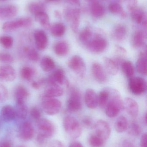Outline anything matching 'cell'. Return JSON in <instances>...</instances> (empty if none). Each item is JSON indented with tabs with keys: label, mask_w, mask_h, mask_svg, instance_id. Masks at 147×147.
I'll list each match as a JSON object with an SVG mask.
<instances>
[{
	"label": "cell",
	"mask_w": 147,
	"mask_h": 147,
	"mask_svg": "<svg viewBox=\"0 0 147 147\" xmlns=\"http://www.w3.org/2000/svg\"><path fill=\"white\" fill-rule=\"evenodd\" d=\"M109 99L104 109L107 116L114 118L124 109V102L117 90L109 88Z\"/></svg>",
	"instance_id": "obj_1"
},
{
	"label": "cell",
	"mask_w": 147,
	"mask_h": 147,
	"mask_svg": "<svg viewBox=\"0 0 147 147\" xmlns=\"http://www.w3.org/2000/svg\"><path fill=\"white\" fill-rule=\"evenodd\" d=\"M63 127L66 134L72 139H77L82 134L81 125L78 120L73 116H67L64 118Z\"/></svg>",
	"instance_id": "obj_2"
},
{
	"label": "cell",
	"mask_w": 147,
	"mask_h": 147,
	"mask_svg": "<svg viewBox=\"0 0 147 147\" xmlns=\"http://www.w3.org/2000/svg\"><path fill=\"white\" fill-rule=\"evenodd\" d=\"M33 23V20L29 17H22L13 20L6 22L2 26V29L6 32H10L17 30L22 28L30 26Z\"/></svg>",
	"instance_id": "obj_3"
},
{
	"label": "cell",
	"mask_w": 147,
	"mask_h": 147,
	"mask_svg": "<svg viewBox=\"0 0 147 147\" xmlns=\"http://www.w3.org/2000/svg\"><path fill=\"white\" fill-rule=\"evenodd\" d=\"M67 109L72 112H77L82 109V98L80 92L75 88L70 91V96L66 103Z\"/></svg>",
	"instance_id": "obj_4"
},
{
	"label": "cell",
	"mask_w": 147,
	"mask_h": 147,
	"mask_svg": "<svg viewBox=\"0 0 147 147\" xmlns=\"http://www.w3.org/2000/svg\"><path fill=\"white\" fill-rule=\"evenodd\" d=\"M39 134L45 139L51 138L55 134L56 127L54 123L49 119L41 118L37 121Z\"/></svg>",
	"instance_id": "obj_5"
},
{
	"label": "cell",
	"mask_w": 147,
	"mask_h": 147,
	"mask_svg": "<svg viewBox=\"0 0 147 147\" xmlns=\"http://www.w3.org/2000/svg\"><path fill=\"white\" fill-rule=\"evenodd\" d=\"M129 87L133 94L137 96L142 95L146 91V81L142 77L133 76L129 78Z\"/></svg>",
	"instance_id": "obj_6"
},
{
	"label": "cell",
	"mask_w": 147,
	"mask_h": 147,
	"mask_svg": "<svg viewBox=\"0 0 147 147\" xmlns=\"http://www.w3.org/2000/svg\"><path fill=\"white\" fill-rule=\"evenodd\" d=\"M41 103L43 111L49 115H54L59 112L62 103L60 100L56 98H44Z\"/></svg>",
	"instance_id": "obj_7"
},
{
	"label": "cell",
	"mask_w": 147,
	"mask_h": 147,
	"mask_svg": "<svg viewBox=\"0 0 147 147\" xmlns=\"http://www.w3.org/2000/svg\"><path fill=\"white\" fill-rule=\"evenodd\" d=\"M71 70L80 78H83L86 72V65L84 59L80 56L75 55L71 58L68 63Z\"/></svg>",
	"instance_id": "obj_8"
},
{
	"label": "cell",
	"mask_w": 147,
	"mask_h": 147,
	"mask_svg": "<svg viewBox=\"0 0 147 147\" xmlns=\"http://www.w3.org/2000/svg\"><path fill=\"white\" fill-rule=\"evenodd\" d=\"M108 46V41L104 38L100 36H96L91 38L85 46L89 51L96 53L103 52Z\"/></svg>",
	"instance_id": "obj_9"
},
{
	"label": "cell",
	"mask_w": 147,
	"mask_h": 147,
	"mask_svg": "<svg viewBox=\"0 0 147 147\" xmlns=\"http://www.w3.org/2000/svg\"><path fill=\"white\" fill-rule=\"evenodd\" d=\"M46 82L48 84H65L67 86L69 85V81L66 78L64 70L60 68L55 70L51 74L48 76Z\"/></svg>",
	"instance_id": "obj_10"
},
{
	"label": "cell",
	"mask_w": 147,
	"mask_h": 147,
	"mask_svg": "<svg viewBox=\"0 0 147 147\" xmlns=\"http://www.w3.org/2000/svg\"><path fill=\"white\" fill-rule=\"evenodd\" d=\"M95 134L106 141L111 134V128L108 123L102 120L98 121L93 126Z\"/></svg>",
	"instance_id": "obj_11"
},
{
	"label": "cell",
	"mask_w": 147,
	"mask_h": 147,
	"mask_svg": "<svg viewBox=\"0 0 147 147\" xmlns=\"http://www.w3.org/2000/svg\"><path fill=\"white\" fill-rule=\"evenodd\" d=\"M33 126L30 121H26L22 123L19 128V135L21 139L24 141L31 140L34 136Z\"/></svg>",
	"instance_id": "obj_12"
},
{
	"label": "cell",
	"mask_w": 147,
	"mask_h": 147,
	"mask_svg": "<svg viewBox=\"0 0 147 147\" xmlns=\"http://www.w3.org/2000/svg\"><path fill=\"white\" fill-rule=\"evenodd\" d=\"M35 45L39 51L45 50L48 44V39L46 33L42 30H38L34 34Z\"/></svg>",
	"instance_id": "obj_13"
},
{
	"label": "cell",
	"mask_w": 147,
	"mask_h": 147,
	"mask_svg": "<svg viewBox=\"0 0 147 147\" xmlns=\"http://www.w3.org/2000/svg\"><path fill=\"white\" fill-rule=\"evenodd\" d=\"M91 72L95 79L100 83H104L107 80V76L104 69L100 63H94L91 66Z\"/></svg>",
	"instance_id": "obj_14"
},
{
	"label": "cell",
	"mask_w": 147,
	"mask_h": 147,
	"mask_svg": "<svg viewBox=\"0 0 147 147\" xmlns=\"http://www.w3.org/2000/svg\"><path fill=\"white\" fill-rule=\"evenodd\" d=\"M64 90L58 84H48L44 91L43 97L45 98H55L62 96Z\"/></svg>",
	"instance_id": "obj_15"
},
{
	"label": "cell",
	"mask_w": 147,
	"mask_h": 147,
	"mask_svg": "<svg viewBox=\"0 0 147 147\" xmlns=\"http://www.w3.org/2000/svg\"><path fill=\"white\" fill-rule=\"evenodd\" d=\"M85 102L88 108L96 109L98 106V98L96 92L93 89H87L85 93Z\"/></svg>",
	"instance_id": "obj_16"
},
{
	"label": "cell",
	"mask_w": 147,
	"mask_h": 147,
	"mask_svg": "<svg viewBox=\"0 0 147 147\" xmlns=\"http://www.w3.org/2000/svg\"><path fill=\"white\" fill-rule=\"evenodd\" d=\"M124 102V109L127 113L132 117H135L139 113V106L135 100L130 97L125 98Z\"/></svg>",
	"instance_id": "obj_17"
},
{
	"label": "cell",
	"mask_w": 147,
	"mask_h": 147,
	"mask_svg": "<svg viewBox=\"0 0 147 147\" xmlns=\"http://www.w3.org/2000/svg\"><path fill=\"white\" fill-rule=\"evenodd\" d=\"M16 77V71L12 66L4 65L0 67V79L11 82L14 81Z\"/></svg>",
	"instance_id": "obj_18"
},
{
	"label": "cell",
	"mask_w": 147,
	"mask_h": 147,
	"mask_svg": "<svg viewBox=\"0 0 147 147\" xmlns=\"http://www.w3.org/2000/svg\"><path fill=\"white\" fill-rule=\"evenodd\" d=\"M1 115L3 120L6 122L12 121L16 116L15 109L9 105L2 107L1 110Z\"/></svg>",
	"instance_id": "obj_19"
},
{
	"label": "cell",
	"mask_w": 147,
	"mask_h": 147,
	"mask_svg": "<svg viewBox=\"0 0 147 147\" xmlns=\"http://www.w3.org/2000/svg\"><path fill=\"white\" fill-rule=\"evenodd\" d=\"M104 64L105 69L109 74L115 75L119 70V64L114 59L108 57L103 58Z\"/></svg>",
	"instance_id": "obj_20"
},
{
	"label": "cell",
	"mask_w": 147,
	"mask_h": 147,
	"mask_svg": "<svg viewBox=\"0 0 147 147\" xmlns=\"http://www.w3.org/2000/svg\"><path fill=\"white\" fill-rule=\"evenodd\" d=\"M18 9L14 5L0 7V20L10 19L16 16Z\"/></svg>",
	"instance_id": "obj_21"
},
{
	"label": "cell",
	"mask_w": 147,
	"mask_h": 147,
	"mask_svg": "<svg viewBox=\"0 0 147 147\" xmlns=\"http://www.w3.org/2000/svg\"><path fill=\"white\" fill-rule=\"evenodd\" d=\"M146 39V34L144 32L140 30L136 31L132 38V45L135 48H140L145 45Z\"/></svg>",
	"instance_id": "obj_22"
},
{
	"label": "cell",
	"mask_w": 147,
	"mask_h": 147,
	"mask_svg": "<svg viewBox=\"0 0 147 147\" xmlns=\"http://www.w3.org/2000/svg\"><path fill=\"white\" fill-rule=\"evenodd\" d=\"M70 46L66 41H58L54 47V50L56 55L60 57L66 56L70 51Z\"/></svg>",
	"instance_id": "obj_23"
},
{
	"label": "cell",
	"mask_w": 147,
	"mask_h": 147,
	"mask_svg": "<svg viewBox=\"0 0 147 147\" xmlns=\"http://www.w3.org/2000/svg\"><path fill=\"white\" fill-rule=\"evenodd\" d=\"M136 69L138 73L143 75L147 74V59L146 51L141 53L136 63Z\"/></svg>",
	"instance_id": "obj_24"
},
{
	"label": "cell",
	"mask_w": 147,
	"mask_h": 147,
	"mask_svg": "<svg viewBox=\"0 0 147 147\" xmlns=\"http://www.w3.org/2000/svg\"><path fill=\"white\" fill-rule=\"evenodd\" d=\"M40 66L43 71L49 72L55 69L56 64L54 60L51 57L45 56L41 60Z\"/></svg>",
	"instance_id": "obj_25"
},
{
	"label": "cell",
	"mask_w": 147,
	"mask_h": 147,
	"mask_svg": "<svg viewBox=\"0 0 147 147\" xmlns=\"http://www.w3.org/2000/svg\"><path fill=\"white\" fill-rule=\"evenodd\" d=\"M29 95L27 89L23 86H18L15 89L14 96L16 102H25Z\"/></svg>",
	"instance_id": "obj_26"
},
{
	"label": "cell",
	"mask_w": 147,
	"mask_h": 147,
	"mask_svg": "<svg viewBox=\"0 0 147 147\" xmlns=\"http://www.w3.org/2000/svg\"><path fill=\"white\" fill-rule=\"evenodd\" d=\"M122 71L124 75L129 78L133 77L135 74V68L133 63L129 60L123 61L121 63Z\"/></svg>",
	"instance_id": "obj_27"
},
{
	"label": "cell",
	"mask_w": 147,
	"mask_h": 147,
	"mask_svg": "<svg viewBox=\"0 0 147 147\" xmlns=\"http://www.w3.org/2000/svg\"><path fill=\"white\" fill-rule=\"evenodd\" d=\"M34 16L36 21L39 22L41 26L45 29L50 28L51 26L49 16L45 11L38 13L35 15Z\"/></svg>",
	"instance_id": "obj_28"
},
{
	"label": "cell",
	"mask_w": 147,
	"mask_h": 147,
	"mask_svg": "<svg viewBox=\"0 0 147 147\" xmlns=\"http://www.w3.org/2000/svg\"><path fill=\"white\" fill-rule=\"evenodd\" d=\"M127 29L125 26L121 25L117 26L113 30L112 36L117 41H122L125 38L127 35Z\"/></svg>",
	"instance_id": "obj_29"
},
{
	"label": "cell",
	"mask_w": 147,
	"mask_h": 147,
	"mask_svg": "<svg viewBox=\"0 0 147 147\" xmlns=\"http://www.w3.org/2000/svg\"><path fill=\"white\" fill-rule=\"evenodd\" d=\"M129 123L127 119L123 116L119 117L116 121L114 127L116 131L119 133H122L127 129Z\"/></svg>",
	"instance_id": "obj_30"
},
{
	"label": "cell",
	"mask_w": 147,
	"mask_h": 147,
	"mask_svg": "<svg viewBox=\"0 0 147 147\" xmlns=\"http://www.w3.org/2000/svg\"><path fill=\"white\" fill-rule=\"evenodd\" d=\"M109 88L104 89L98 95V105L102 109H105L109 99Z\"/></svg>",
	"instance_id": "obj_31"
},
{
	"label": "cell",
	"mask_w": 147,
	"mask_h": 147,
	"mask_svg": "<svg viewBox=\"0 0 147 147\" xmlns=\"http://www.w3.org/2000/svg\"><path fill=\"white\" fill-rule=\"evenodd\" d=\"M15 110L16 116L20 119H25L27 116L28 109L25 102H16Z\"/></svg>",
	"instance_id": "obj_32"
},
{
	"label": "cell",
	"mask_w": 147,
	"mask_h": 147,
	"mask_svg": "<svg viewBox=\"0 0 147 147\" xmlns=\"http://www.w3.org/2000/svg\"><path fill=\"white\" fill-rule=\"evenodd\" d=\"M28 9L31 14L35 15L40 12L45 11V6L40 1H33L28 4Z\"/></svg>",
	"instance_id": "obj_33"
},
{
	"label": "cell",
	"mask_w": 147,
	"mask_h": 147,
	"mask_svg": "<svg viewBox=\"0 0 147 147\" xmlns=\"http://www.w3.org/2000/svg\"><path fill=\"white\" fill-rule=\"evenodd\" d=\"M23 52L28 58L34 62H37L40 59V55L37 51L33 47L26 46L23 48Z\"/></svg>",
	"instance_id": "obj_34"
},
{
	"label": "cell",
	"mask_w": 147,
	"mask_h": 147,
	"mask_svg": "<svg viewBox=\"0 0 147 147\" xmlns=\"http://www.w3.org/2000/svg\"><path fill=\"white\" fill-rule=\"evenodd\" d=\"M88 142L91 147H104L105 141L94 133L89 136Z\"/></svg>",
	"instance_id": "obj_35"
},
{
	"label": "cell",
	"mask_w": 147,
	"mask_h": 147,
	"mask_svg": "<svg viewBox=\"0 0 147 147\" xmlns=\"http://www.w3.org/2000/svg\"><path fill=\"white\" fill-rule=\"evenodd\" d=\"M51 32L55 37H62L65 32V27L61 23H56L50 27Z\"/></svg>",
	"instance_id": "obj_36"
},
{
	"label": "cell",
	"mask_w": 147,
	"mask_h": 147,
	"mask_svg": "<svg viewBox=\"0 0 147 147\" xmlns=\"http://www.w3.org/2000/svg\"><path fill=\"white\" fill-rule=\"evenodd\" d=\"M90 12L94 17L98 18L102 16L104 14V8L99 3L95 2L91 5Z\"/></svg>",
	"instance_id": "obj_37"
},
{
	"label": "cell",
	"mask_w": 147,
	"mask_h": 147,
	"mask_svg": "<svg viewBox=\"0 0 147 147\" xmlns=\"http://www.w3.org/2000/svg\"><path fill=\"white\" fill-rule=\"evenodd\" d=\"M91 31L89 28H86L80 32L79 36V39L80 42L85 46L91 40Z\"/></svg>",
	"instance_id": "obj_38"
},
{
	"label": "cell",
	"mask_w": 147,
	"mask_h": 147,
	"mask_svg": "<svg viewBox=\"0 0 147 147\" xmlns=\"http://www.w3.org/2000/svg\"><path fill=\"white\" fill-rule=\"evenodd\" d=\"M35 74V70L29 66H24L20 71L21 77L25 80H31Z\"/></svg>",
	"instance_id": "obj_39"
},
{
	"label": "cell",
	"mask_w": 147,
	"mask_h": 147,
	"mask_svg": "<svg viewBox=\"0 0 147 147\" xmlns=\"http://www.w3.org/2000/svg\"><path fill=\"white\" fill-rule=\"evenodd\" d=\"M132 18L133 20L138 24L143 23L146 24V19L144 12L140 9H133L132 13Z\"/></svg>",
	"instance_id": "obj_40"
},
{
	"label": "cell",
	"mask_w": 147,
	"mask_h": 147,
	"mask_svg": "<svg viewBox=\"0 0 147 147\" xmlns=\"http://www.w3.org/2000/svg\"><path fill=\"white\" fill-rule=\"evenodd\" d=\"M72 28L73 32H77L78 29L79 23V12L77 9H74L71 15Z\"/></svg>",
	"instance_id": "obj_41"
},
{
	"label": "cell",
	"mask_w": 147,
	"mask_h": 147,
	"mask_svg": "<svg viewBox=\"0 0 147 147\" xmlns=\"http://www.w3.org/2000/svg\"><path fill=\"white\" fill-rule=\"evenodd\" d=\"M129 134L132 136H137L142 133V129L139 123L136 122H132L130 125H129L127 129Z\"/></svg>",
	"instance_id": "obj_42"
},
{
	"label": "cell",
	"mask_w": 147,
	"mask_h": 147,
	"mask_svg": "<svg viewBox=\"0 0 147 147\" xmlns=\"http://www.w3.org/2000/svg\"><path fill=\"white\" fill-rule=\"evenodd\" d=\"M14 44V39L8 35H3L0 37V44L6 49L11 48Z\"/></svg>",
	"instance_id": "obj_43"
},
{
	"label": "cell",
	"mask_w": 147,
	"mask_h": 147,
	"mask_svg": "<svg viewBox=\"0 0 147 147\" xmlns=\"http://www.w3.org/2000/svg\"><path fill=\"white\" fill-rule=\"evenodd\" d=\"M14 61V57L10 53L6 52H0V62L9 64L12 63Z\"/></svg>",
	"instance_id": "obj_44"
},
{
	"label": "cell",
	"mask_w": 147,
	"mask_h": 147,
	"mask_svg": "<svg viewBox=\"0 0 147 147\" xmlns=\"http://www.w3.org/2000/svg\"><path fill=\"white\" fill-rule=\"evenodd\" d=\"M8 96V92L6 86L0 84V103L7 100Z\"/></svg>",
	"instance_id": "obj_45"
},
{
	"label": "cell",
	"mask_w": 147,
	"mask_h": 147,
	"mask_svg": "<svg viewBox=\"0 0 147 147\" xmlns=\"http://www.w3.org/2000/svg\"><path fill=\"white\" fill-rule=\"evenodd\" d=\"M30 115L34 120L38 121L41 118V113L40 110L36 107H33L30 111Z\"/></svg>",
	"instance_id": "obj_46"
},
{
	"label": "cell",
	"mask_w": 147,
	"mask_h": 147,
	"mask_svg": "<svg viewBox=\"0 0 147 147\" xmlns=\"http://www.w3.org/2000/svg\"><path fill=\"white\" fill-rule=\"evenodd\" d=\"M109 9L113 13H121L122 11L121 6L117 3H112L109 6Z\"/></svg>",
	"instance_id": "obj_47"
},
{
	"label": "cell",
	"mask_w": 147,
	"mask_h": 147,
	"mask_svg": "<svg viewBox=\"0 0 147 147\" xmlns=\"http://www.w3.org/2000/svg\"><path fill=\"white\" fill-rule=\"evenodd\" d=\"M115 47L116 52L119 57H123L126 56L127 53V51L124 47L119 45L116 46Z\"/></svg>",
	"instance_id": "obj_48"
},
{
	"label": "cell",
	"mask_w": 147,
	"mask_h": 147,
	"mask_svg": "<svg viewBox=\"0 0 147 147\" xmlns=\"http://www.w3.org/2000/svg\"><path fill=\"white\" fill-rule=\"evenodd\" d=\"M83 124L86 127H91L92 126V120L90 117L85 116L82 120Z\"/></svg>",
	"instance_id": "obj_49"
},
{
	"label": "cell",
	"mask_w": 147,
	"mask_h": 147,
	"mask_svg": "<svg viewBox=\"0 0 147 147\" xmlns=\"http://www.w3.org/2000/svg\"><path fill=\"white\" fill-rule=\"evenodd\" d=\"M48 147H65L63 142L58 140H54L49 142Z\"/></svg>",
	"instance_id": "obj_50"
},
{
	"label": "cell",
	"mask_w": 147,
	"mask_h": 147,
	"mask_svg": "<svg viewBox=\"0 0 147 147\" xmlns=\"http://www.w3.org/2000/svg\"><path fill=\"white\" fill-rule=\"evenodd\" d=\"M121 147H135V146L132 141L125 140L122 142Z\"/></svg>",
	"instance_id": "obj_51"
},
{
	"label": "cell",
	"mask_w": 147,
	"mask_h": 147,
	"mask_svg": "<svg viewBox=\"0 0 147 147\" xmlns=\"http://www.w3.org/2000/svg\"><path fill=\"white\" fill-rule=\"evenodd\" d=\"M147 135L146 133H144L142 135L140 139V147H147Z\"/></svg>",
	"instance_id": "obj_52"
},
{
	"label": "cell",
	"mask_w": 147,
	"mask_h": 147,
	"mask_svg": "<svg viewBox=\"0 0 147 147\" xmlns=\"http://www.w3.org/2000/svg\"><path fill=\"white\" fill-rule=\"evenodd\" d=\"M46 140V139L39 134H38L36 136V142H37V144L40 146H42V145H43L45 143Z\"/></svg>",
	"instance_id": "obj_53"
},
{
	"label": "cell",
	"mask_w": 147,
	"mask_h": 147,
	"mask_svg": "<svg viewBox=\"0 0 147 147\" xmlns=\"http://www.w3.org/2000/svg\"><path fill=\"white\" fill-rule=\"evenodd\" d=\"M126 3L129 9H134L136 4V0H126Z\"/></svg>",
	"instance_id": "obj_54"
},
{
	"label": "cell",
	"mask_w": 147,
	"mask_h": 147,
	"mask_svg": "<svg viewBox=\"0 0 147 147\" xmlns=\"http://www.w3.org/2000/svg\"><path fill=\"white\" fill-rule=\"evenodd\" d=\"M43 83H44V80H43L39 81H34L32 82V86L34 89L38 90L40 88L41 86Z\"/></svg>",
	"instance_id": "obj_55"
},
{
	"label": "cell",
	"mask_w": 147,
	"mask_h": 147,
	"mask_svg": "<svg viewBox=\"0 0 147 147\" xmlns=\"http://www.w3.org/2000/svg\"><path fill=\"white\" fill-rule=\"evenodd\" d=\"M69 147H84L82 143L79 142L74 141L72 142L69 145Z\"/></svg>",
	"instance_id": "obj_56"
},
{
	"label": "cell",
	"mask_w": 147,
	"mask_h": 147,
	"mask_svg": "<svg viewBox=\"0 0 147 147\" xmlns=\"http://www.w3.org/2000/svg\"><path fill=\"white\" fill-rule=\"evenodd\" d=\"M0 147H12L10 142L8 141H4L1 144Z\"/></svg>",
	"instance_id": "obj_57"
},
{
	"label": "cell",
	"mask_w": 147,
	"mask_h": 147,
	"mask_svg": "<svg viewBox=\"0 0 147 147\" xmlns=\"http://www.w3.org/2000/svg\"><path fill=\"white\" fill-rule=\"evenodd\" d=\"M68 1L72 4H77V5H78L80 3L79 0H68Z\"/></svg>",
	"instance_id": "obj_58"
},
{
	"label": "cell",
	"mask_w": 147,
	"mask_h": 147,
	"mask_svg": "<svg viewBox=\"0 0 147 147\" xmlns=\"http://www.w3.org/2000/svg\"><path fill=\"white\" fill-rule=\"evenodd\" d=\"M41 1L42 2H48L51 1H54V0H41Z\"/></svg>",
	"instance_id": "obj_59"
},
{
	"label": "cell",
	"mask_w": 147,
	"mask_h": 147,
	"mask_svg": "<svg viewBox=\"0 0 147 147\" xmlns=\"http://www.w3.org/2000/svg\"><path fill=\"white\" fill-rule=\"evenodd\" d=\"M144 121H145V124H147V114L145 115V117H144Z\"/></svg>",
	"instance_id": "obj_60"
},
{
	"label": "cell",
	"mask_w": 147,
	"mask_h": 147,
	"mask_svg": "<svg viewBox=\"0 0 147 147\" xmlns=\"http://www.w3.org/2000/svg\"><path fill=\"white\" fill-rule=\"evenodd\" d=\"M17 147H26L24 146H18Z\"/></svg>",
	"instance_id": "obj_61"
},
{
	"label": "cell",
	"mask_w": 147,
	"mask_h": 147,
	"mask_svg": "<svg viewBox=\"0 0 147 147\" xmlns=\"http://www.w3.org/2000/svg\"><path fill=\"white\" fill-rule=\"evenodd\" d=\"M6 1V0H0V1Z\"/></svg>",
	"instance_id": "obj_62"
},
{
	"label": "cell",
	"mask_w": 147,
	"mask_h": 147,
	"mask_svg": "<svg viewBox=\"0 0 147 147\" xmlns=\"http://www.w3.org/2000/svg\"></svg>",
	"instance_id": "obj_63"
}]
</instances>
